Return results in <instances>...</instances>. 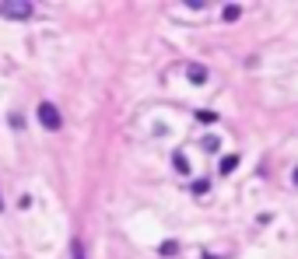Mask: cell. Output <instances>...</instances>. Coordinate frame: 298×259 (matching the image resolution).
Masks as SVG:
<instances>
[{
    "label": "cell",
    "mask_w": 298,
    "mask_h": 259,
    "mask_svg": "<svg viewBox=\"0 0 298 259\" xmlns=\"http://www.w3.org/2000/svg\"><path fill=\"white\" fill-rule=\"evenodd\" d=\"M235 165H239V154H225V158H221V175H232Z\"/></svg>",
    "instance_id": "cell-4"
},
{
    "label": "cell",
    "mask_w": 298,
    "mask_h": 259,
    "mask_svg": "<svg viewBox=\"0 0 298 259\" xmlns=\"http://www.w3.org/2000/svg\"><path fill=\"white\" fill-rule=\"evenodd\" d=\"M70 259H85V245L74 238V245H70Z\"/></svg>",
    "instance_id": "cell-6"
},
{
    "label": "cell",
    "mask_w": 298,
    "mask_h": 259,
    "mask_svg": "<svg viewBox=\"0 0 298 259\" xmlns=\"http://www.w3.org/2000/svg\"><path fill=\"white\" fill-rule=\"evenodd\" d=\"M172 165H175V172H190V161H186V154H182V151H175V154H172Z\"/></svg>",
    "instance_id": "cell-5"
},
{
    "label": "cell",
    "mask_w": 298,
    "mask_h": 259,
    "mask_svg": "<svg viewBox=\"0 0 298 259\" xmlns=\"http://www.w3.org/2000/svg\"><path fill=\"white\" fill-rule=\"evenodd\" d=\"M0 210H4V196H0Z\"/></svg>",
    "instance_id": "cell-14"
},
{
    "label": "cell",
    "mask_w": 298,
    "mask_h": 259,
    "mask_svg": "<svg viewBox=\"0 0 298 259\" xmlns=\"http://www.w3.org/2000/svg\"><path fill=\"white\" fill-rule=\"evenodd\" d=\"M204 259H217V256H211V252H204Z\"/></svg>",
    "instance_id": "cell-13"
},
{
    "label": "cell",
    "mask_w": 298,
    "mask_h": 259,
    "mask_svg": "<svg viewBox=\"0 0 298 259\" xmlns=\"http://www.w3.org/2000/svg\"><path fill=\"white\" fill-rule=\"evenodd\" d=\"M0 14L18 18V21H28L32 18V4H28V0H4V4H0Z\"/></svg>",
    "instance_id": "cell-2"
},
{
    "label": "cell",
    "mask_w": 298,
    "mask_h": 259,
    "mask_svg": "<svg viewBox=\"0 0 298 259\" xmlns=\"http://www.w3.org/2000/svg\"><path fill=\"white\" fill-rule=\"evenodd\" d=\"M207 186H211L207 179H197V182H193V193H207Z\"/></svg>",
    "instance_id": "cell-10"
},
{
    "label": "cell",
    "mask_w": 298,
    "mask_h": 259,
    "mask_svg": "<svg viewBox=\"0 0 298 259\" xmlns=\"http://www.w3.org/2000/svg\"><path fill=\"white\" fill-rule=\"evenodd\" d=\"M186 77H190L193 84H204V81H207V67H200V63H190V67H186Z\"/></svg>",
    "instance_id": "cell-3"
},
{
    "label": "cell",
    "mask_w": 298,
    "mask_h": 259,
    "mask_svg": "<svg viewBox=\"0 0 298 259\" xmlns=\"http://www.w3.org/2000/svg\"><path fill=\"white\" fill-rule=\"evenodd\" d=\"M175 252H179L175 242H165V245H162V256H175Z\"/></svg>",
    "instance_id": "cell-9"
},
{
    "label": "cell",
    "mask_w": 298,
    "mask_h": 259,
    "mask_svg": "<svg viewBox=\"0 0 298 259\" xmlns=\"http://www.w3.org/2000/svg\"><path fill=\"white\" fill-rule=\"evenodd\" d=\"M204 147L207 151H217V137H204Z\"/></svg>",
    "instance_id": "cell-11"
},
{
    "label": "cell",
    "mask_w": 298,
    "mask_h": 259,
    "mask_svg": "<svg viewBox=\"0 0 298 259\" xmlns=\"http://www.w3.org/2000/svg\"><path fill=\"white\" fill-rule=\"evenodd\" d=\"M239 14H242V11H239V7H235V4H228V7H225V21H235V18H239Z\"/></svg>",
    "instance_id": "cell-7"
},
{
    "label": "cell",
    "mask_w": 298,
    "mask_h": 259,
    "mask_svg": "<svg viewBox=\"0 0 298 259\" xmlns=\"http://www.w3.org/2000/svg\"><path fill=\"white\" fill-rule=\"evenodd\" d=\"M39 123H43L46 130H60V126H63V116H60V109H56L53 102H39Z\"/></svg>",
    "instance_id": "cell-1"
},
{
    "label": "cell",
    "mask_w": 298,
    "mask_h": 259,
    "mask_svg": "<svg viewBox=\"0 0 298 259\" xmlns=\"http://www.w3.org/2000/svg\"><path fill=\"white\" fill-rule=\"evenodd\" d=\"M11 126H14V130H25V116H21V112H11Z\"/></svg>",
    "instance_id": "cell-8"
},
{
    "label": "cell",
    "mask_w": 298,
    "mask_h": 259,
    "mask_svg": "<svg viewBox=\"0 0 298 259\" xmlns=\"http://www.w3.org/2000/svg\"><path fill=\"white\" fill-rule=\"evenodd\" d=\"M197 119H200V123H214V112H207V109H204V112H197Z\"/></svg>",
    "instance_id": "cell-12"
}]
</instances>
